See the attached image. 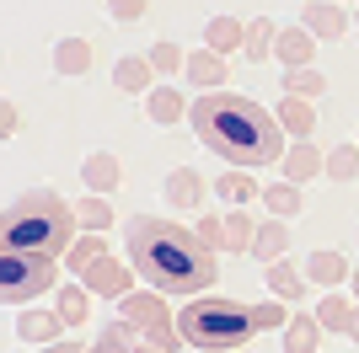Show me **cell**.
<instances>
[{
    "mask_svg": "<svg viewBox=\"0 0 359 353\" xmlns=\"http://www.w3.org/2000/svg\"><path fill=\"white\" fill-rule=\"evenodd\" d=\"M198 145H210L220 161L241 166V172H257V166H279L285 161V129H279V113L257 107L252 97L241 91H204L188 113Z\"/></svg>",
    "mask_w": 359,
    "mask_h": 353,
    "instance_id": "6da1fadb",
    "label": "cell"
},
{
    "mask_svg": "<svg viewBox=\"0 0 359 353\" xmlns=\"http://www.w3.org/2000/svg\"><path fill=\"white\" fill-rule=\"evenodd\" d=\"M215 193H220L225 204H236V209H247L257 198V176L252 172H241V166H231V172L220 176V182H215Z\"/></svg>",
    "mask_w": 359,
    "mask_h": 353,
    "instance_id": "cb8c5ba5",
    "label": "cell"
},
{
    "mask_svg": "<svg viewBox=\"0 0 359 353\" xmlns=\"http://www.w3.org/2000/svg\"><path fill=\"white\" fill-rule=\"evenodd\" d=\"M107 11H113V22H145L150 0H107Z\"/></svg>",
    "mask_w": 359,
    "mask_h": 353,
    "instance_id": "8d00e7d4",
    "label": "cell"
},
{
    "mask_svg": "<svg viewBox=\"0 0 359 353\" xmlns=\"http://www.w3.org/2000/svg\"><path fill=\"white\" fill-rule=\"evenodd\" d=\"M145 113L156 118V123H177L182 113H194V102H182V91H172V86H156L145 97Z\"/></svg>",
    "mask_w": 359,
    "mask_h": 353,
    "instance_id": "d4e9b609",
    "label": "cell"
},
{
    "mask_svg": "<svg viewBox=\"0 0 359 353\" xmlns=\"http://www.w3.org/2000/svg\"><path fill=\"white\" fill-rule=\"evenodd\" d=\"M354 6H359V0H354Z\"/></svg>",
    "mask_w": 359,
    "mask_h": 353,
    "instance_id": "f6af8a7d",
    "label": "cell"
},
{
    "mask_svg": "<svg viewBox=\"0 0 359 353\" xmlns=\"http://www.w3.org/2000/svg\"><path fill=\"white\" fill-rule=\"evenodd\" d=\"M285 247H290V225L285 220H263L257 225V241H252V257L257 263H279V257H285Z\"/></svg>",
    "mask_w": 359,
    "mask_h": 353,
    "instance_id": "d6986e66",
    "label": "cell"
},
{
    "mask_svg": "<svg viewBox=\"0 0 359 353\" xmlns=\"http://www.w3.org/2000/svg\"><path fill=\"white\" fill-rule=\"evenodd\" d=\"M135 263H118V257H102V263H91L86 273L75 284H86L91 294H102V300H123V294H135Z\"/></svg>",
    "mask_w": 359,
    "mask_h": 353,
    "instance_id": "52a82bcc",
    "label": "cell"
},
{
    "mask_svg": "<svg viewBox=\"0 0 359 353\" xmlns=\"http://www.w3.org/2000/svg\"><path fill=\"white\" fill-rule=\"evenodd\" d=\"M54 310L65 316V326H81L91 316V289H86V284H65L60 300H54Z\"/></svg>",
    "mask_w": 359,
    "mask_h": 353,
    "instance_id": "83f0119b",
    "label": "cell"
},
{
    "mask_svg": "<svg viewBox=\"0 0 359 353\" xmlns=\"http://www.w3.org/2000/svg\"><path fill=\"white\" fill-rule=\"evenodd\" d=\"M348 284H354V305H359V268H354V279H348Z\"/></svg>",
    "mask_w": 359,
    "mask_h": 353,
    "instance_id": "b9f144b4",
    "label": "cell"
},
{
    "mask_svg": "<svg viewBox=\"0 0 359 353\" xmlns=\"http://www.w3.org/2000/svg\"><path fill=\"white\" fill-rule=\"evenodd\" d=\"M273 43H279V27H273L269 16H257V22H247V48H241V54L252 59H273Z\"/></svg>",
    "mask_w": 359,
    "mask_h": 353,
    "instance_id": "f546056e",
    "label": "cell"
},
{
    "mask_svg": "<svg viewBox=\"0 0 359 353\" xmlns=\"http://www.w3.org/2000/svg\"><path fill=\"white\" fill-rule=\"evenodd\" d=\"M348 338L359 342V305H354V321H348Z\"/></svg>",
    "mask_w": 359,
    "mask_h": 353,
    "instance_id": "60d3db41",
    "label": "cell"
},
{
    "mask_svg": "<svg viewBox=\"0 0 359 353\" xmlns=\"http://www.w3.org/2000/svg\"><path fill=\"white\" fill-rule=\"evenodd\" d=\"M273 59H279L285 70H311V59H316V32H311V27H279Z\"/></svg>",
    "mask_w": 359,
    "mask_h": 353,
    "instance_id": "ba28073f",
    "label": "cell"
},
{
    "mask_svg": "<svg viewBox=\"0 0 359 353\" xmlns=\"http://www.w3.org/2000/svg\"><path fill=\"white\" fill-rule=\"evenodd\" d=\"M220 220H225L220 251H252V241H257V225H252V214H247V209H231V214H220Z\"/></svg>",
    "mask_w": 359,
    "mask_h": 353,
    "instance_id": "44dd1931",
    "label": "cell"
},
{
    "mask_svg": "<svg viewBox=\"0 0 359 353\" xmlns=\"http://www.w3.org/2000/svg\"><path fill=\"white\" fill-rule=\"evenodd\" d=\"M43 353H86V348H81V342H48Z\"/></svg>",
    "mask_w": 359,
    "mask_h": 353,
    "instance_id": "ab89813d",
    "label": "cell"
},
{
    "mask_svg": "<svg viewBox=\"0 0 359 353\" xmlns=\"http://www.w3.org/2000/svg\"><path fill=\"white\" fill-rule=\"evenodd\" d=\"M285 182H295V188H306V182H311L316 172H327V155H322V150L311 145V139H300V145H290L285 150Z\"/></svg>",
    "mask_w": 359,
    "mask_h": 353,
    "instance_id": "30bf717a",
    "label": "cell"
},
{
    "mask_svg": "<svg viewBox=\"0 0 359 353\" xmlns=\"http://www.w3.org/2000/svg\"><path fill=\"white\" fill-rule=\"evenodd\" d=\"M102 257H107V241H102V235H81V241L70 247V257H65V263H70V273L81 279V273H86L91 263H102Z\"/></svg>",
    "mask_w": 359,
    "mask_h": 353,
    "instance_id": "d6a6232c",
    "label": "cell"
},
{
    "mask_svg": "<svg viewBox=\"0 0 359 353\" xmlns=\"http://www.w3.org/2000/svg\"><path fill=\"white\" fill-rule=\"evenodd\" d=\"M150 81H156L150 54H129V59H118V64H113V86H118V91H156Z\"/></svg>",
    "mask_w": 359,
    "mask_h": 353,
    "instance_id": "9a60e30c",
    "label": "cell"
},
{
    "mask_svg": "<svg viewBox=\"0 0 359 353\" xmlns=\"http://www.w3.org/2000/svg\"><path fill=\"white\" fill-rule=\"evenodd\" d=\"M81 176H86V188H91V193H102V198H107V193L118 188L123 166H118V155H107V150H102V155H86V166H81Z\"/></svg>",
    "mask_w": 359,
    "mask_h": 353,
    "instance_id": "ffe728a7",
    "label": "cell"
},
{
    "mask_svg": "<svg viewBox=\"0 0 359 353\" xmlns=\"http://www.w3.org/2000/svg\"><path fill=\"white\" fill-rule=\"evenodd\" d=\"M177 332L198 353H241L257 338V305L220 300V294H198L177 310Z\"/></svg>",
    "mask_w": 359,
    "mask_h": 353,
    "instance_id": "277c9868",
    "label": "cell"
},
{
    "mask_svg": "<svg viewBox=\"0 0 359 353\" xmlns=\"http://www.w3.org/2000/svg\"><path fill=\"white\" fill-rule=\"evenodd\" d=\"M0 134H16V107H11V102L0 107Z\"/></svg>",
    "mask_w": 359,
    "mask_h": 353,
    "instance_id": "f35d334b",
    "label": "cell"
},
{
    "mask_svg": "<svg viewBox=\"0 0 359 353\" xmlns=\"http://www.w3.org/2000/svg\"><path fill=\"white\" fill-rule=\"evenodd\" d=\"M75 220H81L86 235H102V230H113V204H107L102 193H86V198L75 204Z\"/></svg>",
    "mask_w": 359,
    "mask_h": 353,
    "instance_id": "603a6c76",
    "label": "cell"
},
{
    "mask_svg": "<svg viewBox=\"0 0 359 353\" xmlns=\"http://www.w3.org/2000/svg\"><path fill=\"white\" fill-rule=\"evenodd\" d=\"M166 198H172V209H198L204 204V176L194 166H177V172L166 176Z\"/></svg>",
    "mask_w": 359,
    "mask_h": 353,
    "instance_id": "2e32d148",
    "label": "cell"
},
{
    "mask_svg": "<svg viewBox=\"0 0 359 353\" xmlns=\"http://www.w3.org/2000/svg\"><path fill=\"white\" fill-rule=\"evenodd\" d=\"M118 321L135 326L140 338H145L150 348H161V353H182V348H188V342H182V332H177V316H172V305H166L161 289H135V294H123V300H118Z\"/></svg>",
    "mask_w": 359,
    "mask_h": 353,
    "instance_id": "5b68a950",
    "label": "cell"
},
{
    "mask_svg": "<svg viewBox=\"0 0 359 353\" xmlns=\"http://www.w3.org/2000/svg\"><path fill=\"white\" fill-rule=\"evenodd\" d=\"M54 70L60 75H86L91 70V43L86 38H65V43L54 48Z\"/></svg>",
    "mask_w": 359,
    "mask_h": 353,
    "instance_id": "f1b7e54d",
    "label": "cell"
},
{
    "mask_svg": "<svg viewBox=\"0 0 359 353\" xmlns=\"http://www.w3.org/2000/svg\"><path fill=\"white\" fill-rule=\"evenodd\" d=\"M129 263L150 289L177 294V300H198L215 284V247H204L198 230L161 220V214L129 220Z\"/></svg>",
    "mask_w": 359,
    "mask_h": 353,
    "instance_id": "7a4b0ae2",
    "label": "cell"
},
{
    "mask_svg": "<svg viewBox=\"0 0 359 353\" xmlns=\"http://www.w3.org/2000/svg\"><path fill=\"white\" fill-rule=\"evenodd\" d=\"M306 279L311 284H322V289H338V284L344 279H354V268L344 263V251H311V257H306Z\"/></svg>",
    "mask_w": 359,
    "mask_h": 353,
    "instance_id": "7c38bea8",
    "label": "cell"
},
{
    "mask_svg": "<svg viewBox=\"0 0 359 353\" xmlns=\"http://www.w3.org/2000/svg\"><path fill=\"white\" fill-rule=\"evenodd\" d=\"M145 353H161V348H150V342H145Z\"/></svg>",
    "mask_w": 359,
    "mask_h": 353,
    "instance_id": "7bdbcfd3",
    "label": "cell"
},
{
    "mask_svg": "<svg viewBox=\"0 0 359 353\" xmlns=\"http://www.w3.org/2000/svg\"><path fill=\"white\" fill-rule=\"evenodd\" d=\"M150 64H156V75H177V70H188V54L172 38H161V43H150Z\"/></svg>",
    "mask_w": 359,
    "mask_h": 353,
    "instance_id": "836d02e7",
    "label": "cell"
},
{
    "mask_svg": "<svg viewBox=\"0 0 359 353\" xmlns=\"http://www.w3.org/2000/svg\"><path fill=\"white\" fill-rule=\"evenodd\" d=\"M327 176H332V182H348V176H359V145L327 150Z\"/></svg>",
    "mask_w": 359,
    "mask_h": 353,
    "instance_id": "e575fe53",
    "label": "cell"
},
{
    "mask_svg": "<svg viewBox=\"0 0 359 353\" xmlns=\"http://www.w3.org/2000/svg\"><path fill=\"white\" fill-rule=\"evenodd\" d=\"M188 81L198 86V97L204 91H225V75H231V59L225 54H215V48H198V54H188Z\"/></svg>",
    "mask_w": 359,
    "mask_h": 353,
    "instance_id": "9c48e42d",
    "label": "cell"
},
{
    "mask_svg": "<svg viewBox=\"0 0 359 353\" xmlns=\"http://www.w3.org/2000/svg\"><path fill=\"white\" fill-rule=\"evenodd\" d=\"M81 220L60 193H22L6 214H0V251H27V257H70L81 241Z\"/></svg>",
    "mask_w": 359,
    "mask_h": 353,
    "instance_id": "3957f363",
    "label": "cell"
},
{
    "mask_svg": "<svg viewBox=\"0 0 359 353\" xmlns=\"http://www.w3.org/2000/svg\"><path fill=\"white\" fill-rule=\"evenodd\" d=\"M300 27H311L316 38H344L348 16H344V0H311L300 11Z\"/></svg>",
    "mask_w": 359,
    "mask_h": 353,
    "instance_id": "8fae6325",
    "label": "cell"
},
{
    "mask_svg": "<svg viewBox=\"0 0 359 353\" xmlns=\"http://www.w3.org/2000/svg\"><path fill=\"white\" fill-rule=\"evenodd\" d=\"M60 289V263L54 257H27V251H0V300L27 305L38 294Z\"/></svg>",
    "mask_w": 359,
    "mask_h": 353,
    "instance_id": "8992f818",
    "label": "cell"
},
{
    "mask_svg": "<svg viewBox=\"0 0 359 353\" xmlns=\"http://www.w3.org/2000/svg\"><path fill=\"white\" fill-rule=\"evenodd\" d=\"M316 342H322V321H316V316H290L285 353H316Z\"/></svg>",
    "mask_w": 359,
    "mask_h": 353,
    "instance_id": "484cf974",
    "label": "cell"
},
{
    "mask_svg": "<svg viewBox=\"0 0 359 353\" xmlns=\"http://www.w3.org/2000/svg\"><path fill=\"white\" fill-rule=\"evenodd\" d=\"M311 316L322 321V332H348V321H354V300H344V294H327V300H322Z\"/></svg>",
    "mask_w": 359,
    "mask_h": 353,
    "instance_id": "4dcf8cb0",
    "label": "cell"
},
{
    "mask_svg": "<svg viewBox=\"0 0 359 353\" xmlns=\"http://www.w3.org/2000/svg\"><path fill=\"white\" fill-rule=\"evenodd\" d=\"M198 235H204V247H215V251H220V235H225V220H215V214H204V220H198Z\"/></svg>",
    "mask_w": 359,
    "mask_h": 353,
    "instance_id": "74e56055",
    "label": "cell"
},
{
    "mask_svg": "<svg viewBox=\"0 0 359 353\" xmlns=\"http://www.w3.org/2000/svg\"><path fill=\"white\" fill-rule=\"evenodd\" d=\"M204 48H215V54H241V48H247V22L215 16L210 27H204Z\"/></svg>",
    "mask_w": 359,
    "mask_h": 353,
    "instance_id": "4fadbf2b",
    "label": "cell"
},
{
    "mask_svg": "<svg viewBox=\"0 0 359 353\" xmlns=\"http://www.w3.org/2000/svg\"><path fill=\"white\" fill-rule=\"evenodd\" d=\"M263 204H269L273 220H295L300 209H306V193L295 182H279V188H263Z\"/></svg>",
    "mask_w": 359,
    "mask_h": 353,
    "instance_id": "4316f807",
    "label": "cell"
},
{
    "mask_svg": "<svg viewBox=\"0 0 359 353\" xmlns=\"http://www.w3.org/2000/svg\"><path fill=\"white\" fill-rule=\"evenodd\" d=\"M354 27H359V16H354Z\"/></svg>",
    "mask_w": 359,
    "mask_h": 353,
    "instance_id": "ee69618b",
    "label": "cell"
},
{
    "mask_svg": "<svg viewBox=\"0 0 359 353\" xmlns=\"http://www.w3.org/2000/svg\"><path fill=\"white\" fill-rule=\"evenodd\" d=\"M269 289H273V300H300L306 294V268H295V263H269Z\"/></svg>",
    "mask_w": 359,
    "mask_h": 353,
    "instance_id": "7402d4cb",
    "label": "cell"
},
{
    "mask_svg": "<svg viewBox=\"0 0 359 353\" xmlns=\"http://www.w3.org/2000/svg\"><path fill=\"white\" fill-rule=\"evenodd\" d=\"M285 326H290L285 300H263V305H257V332H285Z\"/></svg>",
    "mask_w": 359,
    "mask_h": 353,
    "instance_id": "d590c367",
    "label": "cell"
},
{
    "mask_svg": "<svg viewBox=\"0 0 359 353\" xmlns=\"http://www.w3.org/2000/svg\"><path fill=\"white\" fill-rule=\"evenodd\" d=\"M60 326H65V316L60 310H27V316H16V338L22 342H54L60 338Z\"/></svg>",
    "mask_w": 359,
    "mask_h": 353,
    "instance_id": "5bb4252c",
    "label": "cell"
},
{
    "mask_svg": "<svg viewBox=\"0 0 359 353\" xmlns=\"http://www.w3.org/2000/svg\"><path fill=\"white\" fill-rule=\"evenodd\" d=\"M86 353H145V338H140L135 326H123V321H107Z\"/></svg>",
    "mask_w": 359,
    "mask_h": 353,
    "instance_id": "ac0fdd59",
    "label": "cell"
},
{
    "mask_svg": "<svg viewBox=\"0 0 359 353\" xmlns=\"http://www.w3.org/2000/svg\"><path fill=\"white\" fill-rule=\"evenodd\" d=\"M322 91H327V75L316 70H285V97H306V102H316V97H322Z\"/></svg>",
    "mask_w": 359,
    "mask_h": 353,
    "instance_id": "1f68e13d",
    "label": "cell"
},
{
    "mask_svg": "<svg viewBox=\"0 0 359 353\" xmlns=\"http://www.w3.org/2000/svg\"><path fill=\"white\" fill-rule=\"evenodd\" d=\"M279 129L295 134V139H311V129H316V102H306V97H285V102H279Z\"/></svg>",
    "mask_w": 359,
    "mask_h": 353,
    "instance_id": "e0dca14e",
    "label": "cell"
}]
</instances>
